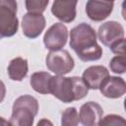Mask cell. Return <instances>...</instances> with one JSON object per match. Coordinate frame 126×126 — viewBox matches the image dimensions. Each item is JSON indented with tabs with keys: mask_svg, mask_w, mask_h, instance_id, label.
I'll return each instance as SVG.
<instances>
[{
	"mask_svg": "<svg viewBox=\"0 0 126 126\" xmlns=\"http://www.w3.org/2000/svg\"><path fill=\"white\" fill-rule=\"evenodd\" d=\"M70 47L82 61H95L102 55V48L96 41L94 30L88 24L82 23L70 32Z\"/></svg>",
	"mask_w": 126,
	"mask_h": 126,
	"instance_id": "6da1fadb",
	"label": "cell"
},
{
	"mask_svg": "<svg viewBox=\"0 0 126 126\" xmlns=\"http://www.w3.org/2000/svg\"><path fill=\"white\" fill-rule=\"evenodd\" d=\"M88 92V86L80 77H64L63 75L51 77L50 94L65 103L84 98Z\"/></svg>",
	"mask_w": 126,
	"mask_h": 126,
	"instance_id": "7a4b0ae2",
	"label": "cell"
},
{
	"mask_svg": "<svg viewBox=\"0 0 126 126\" xmlns=\"http://www.w3.org/2000/svg\"><path fill=\"white\" fill-rule=\"evenodd\" d=\"M38 111V101L35 97L24 94L19 96L13 104L9 124L13 126H32Z\"/></svg>",
	"mask_w": 126,
	"mask_h": 126,
	"instance_id": "3957f363",
	"label": "cell"
},
{
	"mask_svg": "<svg viewBox=\"0 0 126 126\" xmlns=\"http://www.w3.org/2000/svg\"><path fill=\"white\" fill-rule=\"evenodd\" d=\"M18 28L16 0H0V38L14 35Z\"/></svg>",
	"mask_w": 126,
	"mask_h": 126,
	"instance_id": "277c9868",
	"label": "cell"
},
{
	"mask_svg": "<svg viewBox=\"0 0 126 126\" xmlns=\"http://www.w3.org/2000/svg\"><path fill=\"white\" fill-rule=\"evenodd\" d=\"M46 67L56 75H65L74 68V59L67 50H50L46 55Z\"/></svg>",
	"mask_w": 126,
	"mask_h": 126,
	"instance_id": "5b68a950",
	"label": "cell"
},
{
	"mask_svg": "<svg viewBox=\"0 0 126 126\" xmlns=\"http://www.w3.org/2000/svg\"><path fill=\"white\" fill-rule=\"evenodd\" d=\"M68 39V30L62 23L53 24L44 33L43 43L49 50L61 49Z\"/></svg>",
	"mask_w": 126,
	"mask_h": 126,
	"instance_id": "8992f818",
	"label": "cell"
},
{
	"mask_svg": "<svg viewBox=\"0 0 126 126\" xmlns=\"http://www.w3.org/2000/svg\"><path fill=\"white\" fill-rule=\"evenodd\" d=\"M45 28V18L41 13H30L22 19V30L25 36L29 38L37 37Z\"/></svg>",
	"mask_w": 126,
	"mask_h": 126,
	"instance_id": "52a82bcc",
	"label": "cell"
},
{
	"mask_svg": "<svg viewBox=\"0 0 126 126\" xmlns=\"http://www.w3.org/2000/svg\"><path fill=\"white\" fill-rule=\"evenodd\" d=\"M97 36L104 45L109 47L121 38H124V28L118 22L109 21L99 27Z\"/></svg>",
	"mask_w": 126,
	"mask_h": 126,
	"instance_id": "ba28073f",
	"label": "cell"
},
{
	"mask_svg": "<svg viewBox=\"0 0 126 126\" xmlns=\"http://www.w3.org/2000/svg\"><path fill=\"white\" fill-rule=\"evenodd\" d=\"M113 6V0H88L86 13L92 21L100 22L111 14Z\"/></svg>",
	"mask_w": 126,
	"mask_h": 126,
	"instance_id": "9c48e42d",
	"label": "cell"
},
{
	"mask_svg": "<svg viewBox=\"0 0 126 126\" xmlns=\"http://www.w3.org/2000/svg\"><path fill=\"white\" fill-rule=\"evenodd\" d=\"M77 3L78 0H54L51 13L61 22L71 23L75 20L77 15Z\"/></svg>",
	"mask_w": 126,
	"mask_h": 126,
	"instance_id": "30bf717a",
	"label": "cell"
},
{
	"mask_svg": "<svg viewBox=\"0 0 126 126\" xmlns=\"http://www.w3.org/2000/svg\"><path fill=\"white\" fill-rule=\"evenodd\" d=\"M100 93L108 98H118L126 93L125 81L120 77L108 76L99 86Z\"/></svg>",
	"mask_w": 126,
	"mask_h": 126,
	"instance_id": "8fae6325",
	"label": "cell"
},
{
	"mask_svg": "<svg viewBox=\"0 0 126 126\" xmlns=\"http://www.w3.org/2000/svg\"><path fill=\"white\" fill-rule=\"evenodd\" d=\"M102 114L103 109L98 103L94 101H88L80 108V122L85 126L97 125L99 119L102 117Z\"/></svg>",
	"mask_w": 126,
	"mask_h": 126,
	"instance_id": "7c38bea8",
	"label": "cell"
},
{
	"mask_svg": "<svg viewBox=\"0 0 126 126\" xmlns=\"http://www.w3.org/2000/svg\"><path fill=\"white\" fill-rule=\"evenodd\" d=\"M109 76L108 70L101 65L91 66L87 68L82 76L83 81L86 83L89 89L97 90L101 83Z\"/></svg>",
	"mask_w": 126,
	"mask_h": 126,
	"instance_id": "4fadbf2b",
	"label": "cell"
},
{
	"mask_svg": "<svg viewBox=\"0 0 126 126\" xmlns=\"http://www.w3.org/2000/svg\"><path fill=\"white\" fill-rule=\"evenodd\" d=\"M51 75L47 72H35L31 76L30 84L32 88L38 94H50Z\"/></svg>",
	"mask_w": 126,
	"mask_h": 126,
	"instance_id": "5bb4252c",
	"label": "cell"
},
{
	"mask_svg": "<svg viewBox=\"0 0 126 126\" xmlns=\"http://www.w3.org/2000/svg\"><path fill=\"white\" fill-rule=\"evenodd\" d=\"M29 66L27 59L16 57L12 59L8 66V75L13 81H22L28 74Z\"/></svg>",
	"mask_w": 126,
	"mask_h": 126,
	"instance_id": "9a60e30c",
	"label": "cell"
},
{
	"mask_svg": "<svg viewBox=\"0 0 126 126\" xmlns=\"http://www.w3.org/2000/svg\"><path fill=\"white\" fill-rule=\"evenodd\" d=\"M80 122L79 113L75 107L66 108L61 116V125L62 126H76Z\"/></svg>",
	"mask_w": 126,
	"mask_h": 126,
	"instance_id": "2e32d148",
	"label": "cell"
},
{
	"mask_svg": "<svg viewBox=\"0 0 126 126\" xmlns=\"http://www.w3.org/2000/svg\"><path fill=\"white\" fill-rule=\"evenodd\" d=\"M49 0H25L26 9L30 13H41L45 11Z\"/></svg>",
	"mask_w": 126,
	"mask_h": 126,
	"instance_id": "e0dca14e",
	"label": "cell"
},
{
	"mask_svg": "<svg viewBox=\"0 0 126 126\" xmlns=\"http://www.w3.org/2000/svg\"><path fill=\"white\" fill-rule=\"evenodd\" d=\"M110 70L115 74H124L126 71V59L125 55L114 56L109 62Z\"/></svg>",
	"mask_w": 126,
	"mask_h": 126,
	"instance_id": "ac0fdd59",
	"label": "cell"
},
{
	"mask_svg": "<svg viewBox=\"0 0 126 126\" xmlns=\"http://www.w3.org/2000/svg\"><path fill=\"white\" fill-rule=\"evenodd\" d=\"M125 123L126 121L122 116L116 114H108L103 118L101 117L97 125H125Z\"/></svg>",
	"mask_w": 126,
	"mask_h": 126,
	"instance_id": "d6986e66",
	"label": "cell"
},
{
	"mask_svg": "<svg viewBox=\"0 0 126 126\" xmlns=\"http://www.w3.org/2000/svg\"><path fill=\"white\" fill-rule=\"evenodd\" d=\"M110 50L117 54V55H125V39L121 38L120 40L113 43L111 46H109Z\"/></svg>",
	"mask_w": 126,
	"mask_h": 126,
	"instance_id": "ffe728a7",
	"label": "cell"
},
{
	"mask_svg": "<svg viewBox=\"0 0 126 126\" xmlns=\"http://www.w3.org/2000/svg\"><path fill=\"white\" fill-rule=\"evenodd\" d=\"M5 94H6V87H5L4 83L0 80V103L3 101Z\"/></svg>",
	"mask_w": 126,
	"mask_h": 126,
	"instance_id": "44dd1931",
	"label": "cell"
},
{
	"mask_svg": "<svg viewBox=\"0 0 126 126\" xmlns=\"http://www.w3.org/2000/svg\"><path fill=\"white\" fill-rule=\"evenodd\" d=\"M0 125H10V124H9V121L5 120L3 117L0 116Z\"/></svg>",
	"mask_w": 126,
	"mask_h": 126,
	"instance_id": "7402d4cb",
	"label": "cell"
},
{
	"mask_svg": "<svg viewBox=\"0 0 126 126\" xmlns=\"http://www.w3.org/2000/svg\"><path fill=\"white\" fill-rule=\"evenodd\" d=\"M42 124H49V125H52L51 122H49V121H47V120H45V119H42L41 121H39V122L37 123V125H42Z\"/></svg>",
	"mask_w": 126,
	"mask_h": 126,
	"instance_id": "603a6c76",
	"label": "cell"
}]
</instances>
